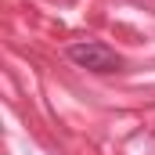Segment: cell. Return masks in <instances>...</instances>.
<instances>
[{
  "label": "cell",
  "instance_id": "1",
  "mask_svg": "<svg viewBox=\"0 0 155 155\" xmlns=\"http://www.w3.org/2000/svg\"><path fill=\"white\" fill-rule=\"evenodd\" d=\"M69 58L76 61L79 69H87V72H119L123 69V58H119L108 43H97V40H79V43H72L69 47Z\"/></svg>",
  "mask_w": 155,
  "mask_h": 155
}]
</instances>
